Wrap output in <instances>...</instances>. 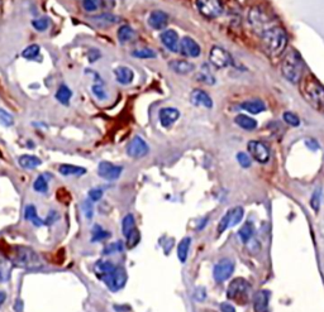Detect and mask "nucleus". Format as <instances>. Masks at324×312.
<instances>
[{"instance_id": "nucleus-1", "label": "nucleus", "mask_w": 324, "mask_h": 312, "mask_svg": "<svg viewBox=\"0 0 324 312\" xmlns=\"http://www.w3.org/2000/svg\"><path fill=\"white\" fill-rule=\"evenodd\" d=\"M13 265L23 269L37 270L42 268V262L37 253L28 247L13 245L9 248L8 253H4Z\"/></svg>"}, {"instance_id": "nucleus-2", "label": "nucleus", "mask_w": 324, "mask_h": 312, "mask_svg": "<svg viewBox=\"0 0 324 312\" xmlns=\"http://www.w3.org/2000/svg\"><path fill=\"white\" fill-rule=\"evenodd\" d=\"M261 40L265 51L270 56L281 55L287 45L286 32L280 26H275L265 32L261 36Z\"/></svg>"}, {"instance_id": "nucleus-3", "label": "nucleus", "mask_w": 324, "mask_h": 312, "mask_svg": "<svg viewBox=\"0 0 324 312\" xmlns=\"http://www.w3.org/2000/svg\"><path fill=\"white\" fill-rule=\"evenodd\" d=\"M304 65L301 61L300 56L296 52H290L286 57L284 58L281 65V72L285 79L291 84H299L303 75Z\"/></svg>"}, {"instance_id": "nucleus-4", "label": "nucleus", "mask_w": 324, "mask_h": 312, "mask_svg": "<svg viewBox=\"0 0 324 312\" xmlns=\"http://www.w3.org/2000/svg\"><path fill=\"white\" fill-rule=\"evenodd\" d=\"M248 21H250L251 27L257 34L262 36L266 31H269L272 27L277 26L275 19L272 18L271 14L267 13L265 9L255 7L248 13Z\"/></svg>"}, {"instance_id": "nucleus-5", "label": "nucleus", "mask_w": 324, "mask_h": 312, "mask_svg": "<svg viewBox=\"0 0 324 312\" xmlns=\"http://www.w3.org/2000/svg\"><path fill=\"white\" fill-rule=\"evenodd\" d=\"M250 284L246 279L236 278L231 282L230 287L227 289V297L232 301H237L240 303H246L250 297Z\"/></svg>"}, {"instance_id": "nucleus-6", "label": "nucleus", "mask_w": 324, "mask_h": 312, "mask_svg": "<svg viewBox=\"0 0 324 312\" xmlns=\"http://www.w3.org/2000/svg\"><path fill=\"white\" fill-rule=\"evenodd\" d=\"M304 92L310 104L316 109H324V87L315 80H306L304 85Z\"/></svg>"}, {"instance_id": "nucleus-7", "label": "nucleus", "mask_w": 324, "mask_h": 312, "mask_svg": "<svg viewBox=\"0 0 324 312\" xmlns=\"http://www.w3.org/2000/svg\"><path fill=\"white\" fill-rule=\"evenodd\" d=\"M122 230H123V235L127 239V248L132 249L140 241V231L136 228V221L135 216L132 214L124 216L123 223H122Z\"/></svg>"}, {"instance_id": "nucleus-8", "label": "nucleus", "mask_w": 324, "mask_h": 312, "mask_svg": "<svg viewBox=\"0 0 324 312\" xmlns=\"http://www.w3.org/2000/svg\"><path fill=\"white\" fill-rule=\"evenodd\" d=\"M196 8L205 18H218L223 13V4L221 0H196Z\"/></svg>"}, {"instance_id": "nucleus-9", "label": "nucleus", "mask_w": 324, "mask_h": 312, "mask_svg": "<svg viewBox=\"0 0 324 312\" xmlns=\"http://www.w3.org/2000/svg\"><path fill=\"white\" fill-rule=\"evenodd\" d=\"M209 60H210L211 65L218 68H224L232 65V56L221 46L211 47L210 53H209Z\"/></svg>"}, {"instance_id": "nucleus-10", "label": "nucleus", "mask_w": 324, "mask_h": 312, "mask_svg": "<svg viewBox=\"0 0 324 312\" xmlns=\"http://www.w3.org/2000/svg\"><path fill=\"white\" fill-rule=\"evenodd\" d=\"M103 282L106 284V287H108L111 291H119V289L123 288L127 282L126 270L122 267H116V269H114L111 274L106 275L105 278L103 279Z\"/></svg>"}, {"instance_id": "nucleus-11", "label": "nucleus", "mask_w": 324, "mask_h": 312, "mask_svg": "<svg viewBox=\"0 0 324 312\" xmlns=\"http://www.w3.org/2000/svg\"><path fill=\"white\" fill-rule=\"evenodd\" d=\"M243 214H245V211H243V209L241 206L235 207V209L230 210L228 213H226V215L222 218L221 223H219L218 225V234L224 233L228 228H232V226L237 225V224L242 220Z\"/></svg>"}, {"instance_id": "nucleus-12", "label": "nucleus", "mask_w": 324, "mask_h": 312, "mask_svg": "<svg viewBox=\"0 0 324 312\" xmlns=\"http://www.w3.org/2000/svg\"><path fill=\"white\" fill-rule=\"evenodd\" d=\"M247 150L251 157L258 163H267L270 160V150L267 145L258 140H251L247 144Z\"/></svg>"}, {"instance_id": "nucleus-13", "label": "nucleus", "mask_w": 324, "mask_h": 312, "mask_svg": "<svg viewBox=\"0 0 324 312\" xmlns=\"http://www.w3.org/2000/svg\"><path fill=\"white\" fill-rule=\"evenodd\" d=\"M122 172H123V167L122 166L113 165V163L108 162V161H103L98 166V175L101 179L106 180V181H116V180H118L121 177Z\"/></svg>"}, {"instance_id": "nucleus-14", "label": "nucleus", "mask_w": 324, "mask_h": 312, "mask_svg": "<svg viewBox=\"0 0 324 312\" xmlns=\"http://www.w3.org/2000/svg\"><path fill=\"white\" fill-rule=\"evenodd\" d=\"M235 272V262L231 259H222L218 264H215L213 270L214 279L217 282H224L230 278Z\"/></svg>"}, {"instance_id": "nucleus-15", "label": "nucleus", "mask_w": 324, "mask_h": 312, "mask_svg": "<svg viewBox=\"0 0 324 312\" xmlns=\"http://www.w3.org/2000/svg\"><path fill=\"white\" fill-rule=\"evenodd\" d=\"M148 152H150L148 144L140 135H136L127 147V154L132 158H142L147 155Z\"/></svg>"}, {"instance_id": "nucleus-16", "label": "nucleus", "mask_w": 324, "mask_h": 312, "mask_svg": "<svg viewBox=\"0 0 324 312\" xmlns=\"http://www.w3.org/2000/svg\"><path fill=\"white\" fill-rule=\"evenodd\" d=\"M179 52L185 57L195 58L200 56L201 48L198 45V42L195 40H192L191 37H182L179 45Z\"/></svg>"}, {"instance_id": "nucleus-17", "label": "nucleus", "mask_w": 324, "mask_h": 312, "mask_svg": "<svg viewBox=\"0 0 324 312\" xmlns=\"http://www.w3.org/2000/svg\"><path fill=\"white\" fill-rule=\"evenodd\" d=\"M160 40L162 45L171 52H179V34L174 29H167L160 34Z\"/></svg>"}, {"instance_id": "nucleus-18", "label": "nucleus", "mask_w": 324, "mask_h": 312, "mask_svg": "<svg viewBox=\"0 0 324 312\" xmlns=\"http://www.w3.org/2000/svg\"><path fill=\"white\" fill-rule=\"evenodd\" d=\"M190 101H191L192 105L195 106H203L205 109L213 108V100H211V97L204 90L200 89H196L191 92Z\"/></svg>"}, {"instance_id": "nucleus-19", "label": "nucleus", "mask_w": 324, "mask_h": 312, "mask_svg": "<svg viewBox=\"0 0 324 312\" xmlns=\"http://www.w3.org/2000/svg\"><path fill=\"white\" fill-rule=\"evenodd\" d=\"M180 118V111L174 108H164L161 109L158 113V119H160L161 125L164 128H169L171 126L177 119Z\"/></svg>"}, {"instance_id": "nucleus-20", "label": "nucleus", "mask_w": 324, "mask_h": 312, "mask_svg": "<svg viewBox=\"0 0 324 312\" xmlns=\"http://www.w3.org/2000/svg\"><path fill=\"white\" fill-rule=\"evenodd\" d=\"M167 22H169V17L162 11L152 12L148 17V24H150L151 28L156 29V31L164 29L167 26Z\"/></svg>"}, {"instance_id": "nucleus-21", "label": "nucleus", "mask_w": 324, "mask_h": 312, "mask_svg": "<svg viewBox=\"0 0 324 312\" xmlns=\"http://www.w3.org/2000/svg\"><path fill=\"white\" fill-rule=\"evenodd\" d=\"M114 76L118 84L121 85H129L132 84L135 80V72L127 66H119L114 70Z\"/></svg>"}, {"instance_id": "nucleus-22", "label": "nucleus", "mask_w": 324, "mask_h": 312, "mask_svg": "<svg viewBox=\"0 0 324 312\" xmlns=\"http://www.w3.org/2000/svg\"><path fill=\"white\" fill-rule=\"evenodd\" d=\"M269 291H258L257 293L253 296V308H255V312H267V308H269Z\"/></svg>"}, {"instance_id": "nucleus-23", "label": "nucleus", "mask_w": 324, "mask_h": 312, "mask_svg": "<svg viewBox=\"0 0 324 312\" xmlns=\"http://www.w3.org/2000/svg\"><path fill=\"white\" fill-rule=\"evenodd\" d=\"M170 68L177 75H189L195 70V66L185 60H174L170 62Z\"/></svg>"}, {"instance_id": "nucleus-24", "label": "nucleus", "mask_w": 324, "mask_h": 312, "mask_svg": "<svg viewBox=\"0 0 324 312\" xmlns=\"http://www.w3.org/2000/svg\"><path fill=\"white\" fill-rule=\"evenodd\" d=\"M18 165L21 166L22 168H24V170H35V168L40 167V166L42 165V161L38 157H36V155L23 154L19 157Z\"/></svg>"}, {"instance_id": "nucleus-25", "label": "nucleus", "mask_w": 324, "mask_h": 312, "mask_svg": "<svg viewBox=\"0 0 324 312\" xmlns=\"http://www.w3.org/2000/svg\"><path fill=\"white\" fill-rule=\"evenodd\" d=\"M118 41L122 43V45H126V43H129L131 41H133L136 38V32L133 31V28L128 24H123V26L119 27L118 29Z\"/></svg>"}, {"instance_id": "nucleus-26", "label": "nucleus", "mask_w": 324, "mask_h": 312, "mask_svg": "<svg viewBox=\"0 0 324 312\" xmlns=\"http://www.w3.org/2000/svg\"><path fill=\"white\" fill-rule=\"evenodd\" d=\"M24 218H26V220L31 221L35 226L45 225V220L38 216L37 209H36L35 205H27L26 209H24Z\"/></svg>"}, {"instance_id": "nucleus-27", "label": "nucleus", "mask_w": 324, "mask_h": 312, "mask_svg": "<svg viewBox=\"0 0 324 312\" xmlns=\"http://www.w3.org/2000/svg\"><path fill=\"white\" fill-rule=\"evenodd\" d=\"M58 172L62 175V176H82L86 173V168L84 167H79V166L75 165H61L58 167Z\"/></svg>"}, {"instance_id": "nucleus-28", "label": "nucleus", "mask_w": 324, "mask_h": 312, "mask_svg": "<svg viewBox=\"0 0 324 312\" xmlns=\"http://www.w3.org/2000/svg\"><path fill=\"white\" fill-rule=\"evenodd\" d=\"M235 123L237 124L240 128L245 129V130H255L257 128V121L256 119L251 118V116L246 115V114H238L235 118Z\"/></svg>"}, {"instance_id": "nucleus-29", "label": "nucleus", "mask_w": 324, "mask_h": 312, "mask_svg": "<svg viewBox=\"0 0 324 312\" xmlns=\"http://www.w3.org/2000/svg\"><path fill=\"white\" fill-rule=\"evenodd\" d=\"M91 21L95 22L96 24H104V26H113V24H117L121 22V18L116 14L111 13H101L98 14V16L91 17Z\"/></svg>"}, {"instance_id": "nucleus-30", "label": "nucleus", "mask_w": 324, "mask_h": 312, "mask_svg": "<svg viewBox=\"0 0 324 312\" xmlns=\"http://www.w3.org/2000/svg\"><path fill=\"white\" fill-rule=\"evenodd\" d=\"M55 97L60 104L67 106L70 104V100H71L72 97V91L70 90V87L67 86V85L62 84L60 87H58L57 91H56Z\"/></svg>"}, {"instance_id": "nucleus-31", "label": "nucleus", "mask_w": 324, "mask_h": 312, "mask_svg": "<svg viewBox=\"0 0 324 312\" xmlns=\"http://www.w3.org/2000/svg\"><path fill=\"white\" fill-rule=\"evenodd\" d=\"M242 109H245L246 111H248L250 114H260L262 111H265L266 106L262 101L260 100H250L242 104Z\"/></svg>"}, {"instance_id": "nucleus-32", "label": "nucleus", "mask_w": 324, "mask_h": 312, "mask_svg": "<svg viewBox=\"0 0 324 312\" xmlns=\"http://www.w3.org/2000/svg\"><path fill=\"white\" fill-rule=\"evenodd\" d=\"M190 238H184L180 241L179 247H177V258L180 259V262L185 263L187 259V254H189V248H190Z\"/></svg>"}, {"instance_id": "nucleus-33", "label": "nucleus", "mask_w": 324, "mask_h": 312, "mask_svg": "<svg viewBox=\"0 0 324 312\" xmlns=\"http://www.w3.org/2000/svg\"><path fill=\"white\" fill-rule=\"evenodd\" d=\"M40 53H41V47L35 43V45H31L28 46V47L24 48L23 52H22V57L29 61H35L40 57Z\"/></svg>"}, {"instance_id": "nucleus-34", "label": "nucleus", "mask_w": 324, "mask_h": 312, "mask_svg": "<svg viewBox=\"0 0 324 312\" xmlns=\"http://www.w3.org/2000/svg\"><path fill=\"white\" fill-rule=\"evenodd\" d=\"M103 6V0H81V7L86 13H95Z\"/></svg>"}, {"instance_id": "nucleus-35", "label": "nucleus", "mask_w": 324, "mask_h": 312, "mask_svg": "<svg viewBox=\"0 0 324 312\" xmlns=\"http://www.w3.org/2000/svg\"><path fill=\"white\" fill-rule=\"evenodd\" d=\"M253 233H255V226H253V224L246 223L245 225L240 229V231H238V235H240L241 240H242L243 243H248V240L252 238Z\"/></svg>"}, {"instance_id": "nucleus-36", "label": "nucleus", "mask_w": 324, "mask_h": 312, "mask_svg": "<svg viewBox=\"0 0 324 312\" xmlns=\"http://www.w3.org/2000/svg\"><path fill=\"white\" fill-rule=\"evenodd\" d=\"M51 26V19L48 17H41V18L33 19L32 27L37 32H46Z\"/></svg>"}, {"instance_id": "nucleus-37", "label": "nucleus", "mask_w": 324, "mask_h": 312, "mask_svg": "<svg viewBox=\"0 0 324 312\" xmlns=\"http://www.w3.org/2000/svg\"><path fill=\"white\" fill-rule=\"evenodd\" d=\"M33 190L38 194H46L48 191V181L45 175H40L33 182Z\"/></svg>"}, {"instance_id": "nucleus-38", "label": "nucleus", "mask_w": 324, "mask_h": 312, "mask_svg": "<svg viewBox=\"0 0 324 312\" xmlns=\"http://www.w3.org/2000/svg\"><path fill=\"white\" fill-rule=\"evenodd\" d=\"M131 55L135 58H141V60H150V58H156V52L150 48H138V50L132 51Z\"/></svg>"}, {"instance_id": "nucleus-39", "label": "nucleus", "mask_w": 324, "mask_h": 312, "mask_svg": "<svg viewBox=\"0 0 324 312\" xmlns=\"http://www.w3.org/2000/svg\"><path fill=\"white\" fill-rule=\"evenodd\" d=\"M109 236H111V234H109L106 230H104L100 225H94V228H92V236H91L92 243L104 240V239L109 238Z\"/></svg>"}, {"instance_id": "nucleus-40", "label": "nucleus", "mask_w": 324, "mask_h": 312, "mask_svg": "<svg viewBox=\"0 0 324 312\" xmlns=\"http://www.w3.org/2000/svg\"><path fill=\"white\" fill-rule=\"evenodd\" d=\"M91 91H92V95H94L99 101H105V100H108V92H106L105 86H104V85L94 84L91 86Z\"/></svg>"}, {"instance_id": "nucleus-41", "label": "nucleus", "mask_w": 324, "mask_h": 312, "mask_svg": "<svg viewBox=\"0 0 324 312\" xmlns=\"http://www.w3.org/2000/svg\"><path fill=\"white\" fill-rule=\"evenodd\" d=\"M0 123L4 126H13L14 125V118L9 111L6 109H0Z\"/></svg>"}, {"instance_id": "nucleus-42", "label": "nucleus", "mask_w": 324, "mask_h": 312, "mask_svg": "<svg viewBox=\"0 0 324 312\" xmlns=\"http://www.w3.org/2000/svg\"><path fill=\"white\" fill-rule=\"evenodd\" d=\"M284 120H285V123L289 124V125H291V126L300 125V119H299V116L295 115L294 113H290V111L284 113Z\"/></svg>"}, {"instance_id": "nucleus-43", "label": "nucleus", "mask_w": 324, "mask_h": 312, "mask_svg": "<svg viewBox=\"0 0 324 312\" xmlns=\"http://www.w3.org/2000/svg\"><path fill=\"white\" fill-rule=\"evenodd\" d=\"M198 79L208 85H213L214 82H215V80H214L213 75L210 74V71H209V70H205V66L203 67V71L198 75Z\"/></svg>"}, {"instance_id": "nucleus-44", "label": "nucleus", "mask_w": 324, "mask_h": 312, "mask_svg": "<svg viewBox=\"0 0 324 312\" xmlns=\"http://www.w3.org/2000/svg\"><path fill=\"white\" fill-rule=\"evenodd\" d=\"M104 192L101 189H91L89 191V194H87V196H89V200L91 202H98L100 201L101 197H103Z\"/></svg>"}, {"instance_id": "nucleus-45", "label": "nucleus", "mask_w": 324, "mask_h": 312, "mask_svg": "<svg viewBox=\"0 0 324 312\" xmlns=\"http://www.w3.org/2000/svg\"><path fill=\"white\" fill-rule=\"evenodd\" d=\"M122 250H123V245H122L121 241H117V243H113V244H109L104 249V254H113V253H119Z\"/></svg>"}, {"instance_id": "nucleus-46", "label": "nucleus", "mask_w": 324, "mask_h": 312, "mask_svg": "<svg viewBox=\"0 0 324 312\" xmlns=\"http://www.w3.org/2000/svg\"><path fill=\"white\" fill-rule=\"evenodd\" d=\"M237 161L243 168L251 167V158H250V155L246 154V153H243V152L238 153V154H237Z\"/></svg>"}, {"instance_id": "nucleus-47", "label": "nucleus", "mask_w": 324, "mask_h": 312, "mask_svg": "<svg viewBox=\"0 0 324 312\" xmlns=\"http://www.w3.org/2000/svg\"><path fill=\"white\" fill-rule=\"evenodd\" d=\"M82 210H84L85 216L87 219H91L92 215H94V207H92V202L90 200H86V201L82 204Z\"/></svg>"}, {"instance_id": "nucleus-48", "label": "nucleus", "mask_w": 324, "mask_h": 312, "mask_svg": "<svg viewBox=\"0 0 324 312\" xmlns=\"http://www.w3.org/2000/svg\"><path fill=\"white\" fill-rule=\"evenodd\" d=\"M319 200H320V197H319V190H316V191L313 194V196H311V201H310V205L314 209V211L319 210V204H320Z\"/></svg>"}, {"instance_id": "nucleus-49", "label": "nucleus", "mask_w": 324, "mask_h": 312, "mask_svg": "<svg viewBox=\"0 0 324 312\" xmlns=\"http://www.w3.org/2000/svg\"><path fill=\"white\" fill-rule=\"evenodd\" d=\"M58 220V214L56 210H52L50 211V214H48L47 218L45 219V225H51V224L56 223V221Z\"/></svg>"}, {"instance_id": "nucleus-50", "label": "nucleus", "mask_w": 324, "mask_h": 312, "mask_svg": "<svg viewBox=\"0 0 324 312\" xmlns=\"http://www.w3.org/2000/svg\"><path fill=\"white\" fill-rule=\"evenodd\" d=\"M87 57H89L90 63H94L95 61H98L99 58L101 57V55H100V52L96 50V48H91V50L89 51V56H87Z\"/></svg>"}, {"instance_id": "nucleus-51", "label": "nucleus", "mask_w": 324, "mask_h": 312, "mask_svg": "<svg viewBox=\"0 0 324 312\" xmlns=\"http://www.w3.org/2000/svg\"><path fill=\"white\" fill-rule=\"evenodd\" d=\"M221 309H222V312H236L235 307H233L231 303H228V302H224V303H222Z\"/></svg>"}, {"instance_id": "nucleus-52", "label": "nucleus", "mask_w": 324, "mask_h": 312, "mask_svg": "<svg viewBox=\"0 0 324 312\" xmlns=\"http://www.w3.org/2000/svg\"><path fill=\"white\" fill-rule=\"evenodd\" d=\"M6 299H7V293L4 291H0V308H2V306L4 304Z\"/></svg>"}]
</instances>
